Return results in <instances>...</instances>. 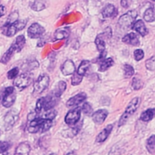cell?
Returning a JSON list of instances; mask_svg holds the SVG:
<instances>
[{"label": "cell", "instance_id": "obj_20", "mask_svg": "<svg viewBox=\"0 0 155 155\" xmlns=\"http://www.w3.org/2000/svg\"><path fill=\"white\" fill-rule=\"evenodd\" d=\"M116 10L113 4H107L102 10V14L104 18H110L116 14Z\"/></svg>", "mask_w": 155, "mask_h": 155}, {"label": "cell", "instance_id": "obj_2", "mask_svg": "<svg viewBox=\"0 0 155 155\" xmlns=\"http://www.w3.org/2000/svg\"><path fill=\"white\" fill-rule=\"evenodd\" d=\"M140 104V99L138 97L133 98L128 104L125 111L121 116L118 122V126L120 127L125 124L127 120L134 113Z\"/></svg>", "mask_w": 155, "mask_h": 155}, {"label": "cell", "instance_id": "obj_42", "mask_svg": "<svg viewBox=\"0 0 155 155\" xmlns=\"http://www.w3.org/2000/svg\"><path fill=\"white\" fill-rule=\"evenodd\" d=\"M120 4H121V5L125 8H127L128 7V2L127 1H120Z\"/></svg>", "mask_w": 155, "mask_h": 155}, {"label": "cell", "instance_id": "obj_16", "mask_svg": "<svg viewBox=\"0 0 155 155\" xmlns=\"http://www.w3.org/2000/svg\"><path fill=\"white\" fill-rule=\"evenodd\" d=\"M112 129H113V125L111 124L108 125L104 129L102 130L101 132H100L97 134L96 138V141L97 142H102L105 141L108 137L110 133L111 132Z\"/></svg>", "mask_w": 155, "mask_h": 155}, {"label": "cell", "instance_id": "obj_6", "mask_svg": "<svg viewBox=\"0 0 155 155\" xmlns=\"http://www.w3.org/2000/svg\"><path fill=\"white\" fill-rule=\"evenodd\" d=\"M137 12L134 10H130L120 16L118 20L119 25L123 28H127L133 24L137 17Z\"/></svg>", "mask_w": 155, "mask_h": 155}, {"label": "cell", "instance_id": "obj_43", "mask_svg": "<svg viewBox=\"0 0 155 155\" xmlns=\"http://www.w3.org/2000/svg\"><path fill=\"white\" fill-rule=\"evenodd\" d=\"M45 155H56V154L54 153H47Z\"/></svg>", "mask_w": 155, "mask_h": 155}, {"label": "cell", "instance_id": "obj_31", "mask_svg": "<svg viewBox=\"0 0 155 155\" xmlns=\"http://www.w3.org/2000/svg\"><path fill=\"white\" fill-rule=\"evenodd\" d=\"M145 67L147 69L150 71L155 70V56L147 59L145 62Z\"/></svg>", "mask_w": 155, "mask_h": 155}, {"label": "cell", "instance_id": "obj_41", "mask_svg": "<svg viewBox=\"0 0 155 155\" xmlns=\"http://www.w3.org/2000/svg\"><path fill=\"white\" fill-rule=\"evenodd\" d=\"M5 13V8L4 5H0V17L4 16V15Z\"/></svg>", "mask_w": 155, "mask_h": 155}, {"label": "cell", "instance_id": "obj_21", "mask_svg": "<svg viewBox=\"0 0 155 155\" xmlns=\"http://www.w3.org/2000/svg\"><path fill=\"white\" fill-rule=\"evenodd\" d=\"M94 42L97 50L101 52V53L105 52V42L104 39L102 34H99L96 36Z\"/></svg>", "mask_w": 155, "mask_h": 155}, {"label": "cell", "instance_id": "obj_19", "mask_svg": "<svg viewBox=\"0 0 155 155\" xmlns=\"http://www.w3.org/2000/svg\"><path fill=\"white\" fill-rule=\"evenodd\" d=\"M70 35V30L67 28H59L56 30L54 34V38L56 40L66 39Z\"/></svg>", "mask_w": 155, "mask_h": 155}, {"label": "cell", "instance_id": "obj_1", "mask_svg": "<svg viewBox=\"0 0 155 155\" xmlns=\"http://www.w3.org/2000/svg\"><path fill=\"white\" fill-rule=\"evenodd\" d=\"M52 125V121L38 117H34L30 122L28 130L32 133H44L48 130Z\"/></svg>", "mask_w": 155, "mask_h": 155}, {"label": "cell", "instance_id": "obj_45", "mask_svg": "<svg viewBox=\"0 0 155 155\" xmlns=\"http://www.w3.org/2000/svg\"><path fill=\"white\" fill-rule=\"evenodd\" d=\"M0 134H1V130H0Z\"/></svg>", "mask_w": 155, "mask_h": 155}, {"label": "cell", "instance_id": "obj_36", "mask_svg": "<svg viewBox=\"0 0 155 155\" xmlns=\"http://www.w3.org/2000/svg\"><path fill=\"white\" fill-rule=\"evenodd\" d=\"M19 73V68L18 67H14L7 72V78L9 79L16 78Z\"/></svg>", "mask_w": 155, "mask_h": 155}, {"label": "cell", "instance_id": "obj_33", "mask_svg": "<svg viewBox=\"0 0 155 155\" xmlns=\"http://www.w3.org/2000/svg\"><path fill=\"white\" fill-rule=\"evenodd\" d=\"M123 151L124 150H122V148L120 146L115 145L111 148L108 155H120L122 153Z\"/></svg>", "mask_w": 155, "mask_h": 155}, {"label": "cell", "instance_id": "obj_26", "mask_svg": "<svg viewBox=\"0 0 155 155\" xmlns=\"http://www.w3.org/2000/svg\"><path fill=\"white\" fill-rule=\"evenodd\" d=\"M147 149L151 154H154L155 152V135H151L147 142Z\"/></svg>", "mask_w": 155, "mask_h": 155}, {"label": "cell", "instance_id": "obj_28", "mask_svg": "<svg viewBox=\"0 0 155 155\" xmlns=\"http://www.w3.org/2000/svg\"><path fill=\"white\" fill-rule=\"evenodd\" d=\"M143 19L148 22H153L154 20V11L152 8H147L143 13Z\"/></svg>", "mask_w": 155, "mask_h": 155}, {"label": "cell", "instance_id": "obj_12", "mask_svg": "<svg viewBox=\"0 0 155 155\" xmlns=\"http://www.w3.org/2000/svg\"><path fill=\"white\" fill-rule=\"evenodd\" d=\"M108 115V111L105 109L97 110L92 114V119L94 123L100 125L102 124Z\"/></svg>", "mask_w": 155, "mask_h": 155}, {"label": "cell", "instance_id": "obj_25", "mask_svg": "<svg viewBox=\"0 0 155 155\" xmlns=\"http://www.w3.org/2000/svg\"><path fill=\"white\" fill-rule=\"evenodd\" d=\"M25 42V39L24 35H19L16 37L13 45L17 49V52L20 51L24 47Z\"/></svg>", "mask_w": 155, "mask_h": 155}, {"label": "cell", "instance_id": "obj_34", "mask_svg": "<svg viewBox=\"0 0 155 155\" xmlns=\"http://www.w3.org/2000/svg\"><path fill=\"white\" fill-rule=\"evenodd\" d=\"M143 82L139 78L135 77L132 81V87L134 90H139L143 87Z\"/></svg>", "mask_w": 155, "mask_h": 155}, {"label": "cell", "instance_id": "obj_3", "mask_svg": "<svg viewBox=\"0 0 155 155\" xmlns=\"http://www.w3.org/2000/svg\"><path fill=\"white\" fill-rule=\"evenodd\" d=\"M26 23L27 21L25 20L21 19L17 20L11 24L5 25L4 28L2 29V33L7 36L12 37L14 36L18 31L22 30L25 27Z\"/></svg>", "mask_w": 155, "mask_h": 155}, {"label": "cell", "instance_id": "obj_17", "mask_svg": "<svg viewBox=\"0 0 155 155\" xmlns=\"http://www.w3.org/2000/svg\"><path fill=\"white\" fill-rule=\"evenodd\" d=\"M15 52H17V49L13 44H12L9 48L4 53L1 59H0V62L4 64H7L13 56Z\"/></svg>", "mask_w": 155, "mask_h": 155}, {"label": "cell", "instance_id": "obj_32", "mask_svg": "<svg viewBox=\"0 0 155 155\" xmlns=\"http://www.w3.org/2000/svg\"><path fill=\"white\" fill-rule=\"evenodd\" d=\"M82 77L83 76L78 74L77 71H75V72L73 74V76L71 77V84L73 85H79L82 80Z\"/></svg>", "mask_w": 155, "mask_h": 155}, {"label": "cell", "instance_id": "obj_5", "mask_svg": "<svg viewBox=\"0 0 155 155\" xmlns=\"http://www.w3.org/2000/svg\"><path fill=\"white\" fill-rule=\"evenodd\" d=\"M49 76L45 74L40 75L35 82L33 85V93L35 94L42 93L49 85Z\"/></svg>", "mask_w": 155, "mask_h": 155}, {"label": "cell", "instance_id": "obj_29", "mask_svg": "<svg viewBox=\"0 0 155 155\" xmlns=\"http://www.w3.org/2000/svg\"><path fill=\"white\" fill-rule=\"evenodd\" d=\"M31 8L35 11H41L45 8V4L41 1H35L31 4Z\"/></svg>", "mask_w": 155, "mask_h": 155}, {"label": "cell", "instance_id": "obj_18", "mask_svg": "<svg viewBox=\"0 0 155 155\" xmlns=\"http://www.w3.org/2000/svg\"><path fill=\"white\" fill-rule=\"evenodd\" d=\"M30 151V145L27 142H22L16 148L14 155H28Z\"/></svg>", "mask_w": 155, "mask_h": 155}, {"label": "cell", "instance_id": "obj_7", "mask_svg": "<svg viewBox=\"0 0 155 155\" xmlns=\"http://www.w3.org/2000/svg\"><path fill=\"white\" fill-rule=\"evenodd\" d=\"M33 76L28 73H24L17 76L13 82L15 87L19 88H25L29 86L33 82Z\"/></svg>", "mask_w": 155, "mask_h": 155}, {"label": "cell", "instance_id": "obj_24", "mask_svg": "<svg viewBox=\"0 0 155 155\" xmlns=\"http://www.w3.org/2000/svg\"><path fill=\"white\" fill-rule=\"evenodd\" d=\"M114 64V61L113 60L112 58H108L104 59L99 66V71H105L107 70L109 68H110Z\"/></svg>", "mask_w": 155, "mask_h": 155}, {"label": "cell", "instance_id": "obj_15", "mask_svg": "<svg viewBox=\"0 0 155 155\" xmlns=\"http://www.w3.org/2000/svg\"><path fill=\"white\" fill-rule=\"evenodd\" d=\"M133 29L136 30L142 36H144L148 34V30L145 27V25L142 19H139L136 21L132 27Z\"/></svg>", "mask_w": 155, "mask_h": 155}, {"label": "cell", "instance_id": "obj_22", "mask_svg": "<svg viewBox=\"0 0 155 155\" xmlns=\"http://www.w3.org/2000/svg\"><path fill=\"white\" fill-rule=\"evenodd\" d=\"M154 113H155V110L154 108L147 109V110L144 111L143 112H142L141 113L140 119L142 121L148 122L153 119V117L154 115Z\"/></svg>", "mask_w": 155, "mask_h": 155}, {"label": "cell", "instance_id": "obj_30", "mask_svg": "<svg viewBox=\"0 0 155 155\" xmlns=\"http://www.w3.org/2000/svg\"><path fill=\"white\" fill-rule=\"evenodd\" d=\"M124 77L125 78H129L131 77L134 73L133 67L129 64L124 65Z\"/></svg>", "mask_w": 155, "mask_h": 155}, {"label": "cell", "instance_id": "obj_37", "mask_svg": "<svg viewBox=\"0 0 155 155\" xmlns=\"http://www.w3.org/2000/svg\"><path fill=\"white\" fill-rule=\"evenodd\" d=\"M144 56V52L142 49H136L134 51V58L135 60L140 61Z\"/></svg>", "mask_w": 155, "mask_h": 155}, {"label": "cell", "instance_id": "obj_38", "mask_svg": "<svg viewBox=\"0 0 155 155\" xmlns=\"http://www.w3.org/2000/svg\"><path fill=\"white\" fill-rule=\"evenodd\" d=\"M10 148V143L5 141H0V153L5 152Z\"/></svg>", "mask_w": 155, "mask_h": 155}, {"label": "cell", "instance_id": "obj_8", "mask_svg": "<svg viewBox=\"0 0 155 155\" xmlns=\"http://www.w3.org/2000/svg\"><path fill=\"white\" fill-rule=\"evenodd\" d=\"M81 116V108L77 107L69 111L65 117V122L69 125H75L79 120Z\"/></svg>", "mask_w": 155, "mask_h": 155}, {"label": "cell", "instance_id": "obj_10", "mask_svg": "<svg viewBox=\"0 0 155 155\" xmlns=\"http://www.w3.org/2000/svg\"><path fill=\"white\" fill-rule=\"evenodd\" d=\"M19 118L18 114L14 110L9 111L4 117V126L6 130L10 129Z\"/></svg>", "mask_w": 155, "mask_h": 155}, {"label": "cell", "instance_id": "obj_23", "mask_svg": "<svg viewBox=\"0 0 155 155\" xmlns=\"http://www.w3.org/2000/svg\"><path fill=\"white\" fill-rule=\"evenodd\" d=\"M90 66V62L89 61H87V60L82 61L77 70L78 74L82 76H84L87 73V71H88V70L89 69Z\"/></svg>", "mask_w": 155, "mask_h": 155}, {"label": "cell", "instance_id": "obj_27", "mask_svg": "<svg viewBox=\"0 0 155 155\" xmlns=\"http://www.w3.org/2000/svg\"><path fill=\"white\" fill-rule=\"evenodd\" d=\"M66 87H67V84L64 81H59L54 92V95L57 97H59L63 93V92L65 90Z\"/></svg>", "mask_w": 155, "mask_h": 155}, {"label": "cell", "instance_id": "obj_9", "mask_svg": "<svg viewBox=\"0 0 155 155\" xmlns=\"http://www.w3.org/2000/svg\"><path fill=\"white\" fill-rule=\"evenodd\" d=\"M44 28L38 23L32 24L28 28L27 33L29 38L36 39L40 38L44 33Z\"/></svg>", "mask_w": 155, "mask_h": 155}, {"label": "cell", "instance_id": "obj_40", "mask_svg": "<svg viewBox=\"0 0 155 155\" xmlns=\"http://www.w3.org/2000/svg\"><path fill=\"white\" fill-rule=\"evenodd\" d=\"M82 110L86 114H89L91 112L92 108L88 103H85L82 106Z\"/></svg>", "mask_w": 155, "mask_h": 155}, {"label": "cell", "instance_id": "obj_35", "mask_svg": "<svg viewBox=\"0 0 155 155\" xmlns=\"http://www.w3.org/2000/svg\"><path fill=\"white\" fill-rule=\"evenodd\" d=\"M18 13L16 12H13L9 15L5 25H9L15 22V21L18 20Z\"/></svg>", "mask_w": 155, "mask_h": 155}, {"label": "cell", "instance_id": "obj_13", "mask_svg": "<svg viewBox=\"0 0 155 155\" xmlns=\"http://www.w3.org/2000/svg\"><path fill=\"white\" fill-rule=\"evenodd\" d=\"M61 70L62 74L65 76H68V75L72 74L76 71L75 65L73 62L70 59H68L64 62V64H62L61 68Z\"/></svg>", "mask_w": 155, "mask_h": 155}, {"label": "cell", "instance_id": "obj_11", "mask_svg": "<svg viewBox=\"0 0 155 155\" xmlns=\"http://www.w3.org/2000/svg\"><path fill=\"white\" fill-rule=\"evenodd\" d=\"M86 97H87V95L84 92L78 93L76 95L70 98L67 101L66 103V105L67 107H71L78 105V104H81L84 101H85L86 99Z\"/></svg>", "mask_w": 155, "mask_h": 155}, {"label": "cell", "instance_id": "obj_4", "mask_svg": "<svg viewBox=\"0 0 155 155\" xmlns=\"http://www.w3.org/2000/svg\"><path fill=\"white\" fill-rule=\"evenodd\" d=\"M16 93L13 87H8L5 88L2 94V104L4 107L8 108L15 102Z\"/></svg>", "mask_w": 155, "mask_h": 155}, {"label": "cell", "instance_id": "obj_44", "mask_svg": "<svg viewBox=\"0 0 155 155\" xmlns=\"http://www.w3.org/2000/svg\"><path fill=\"white\" fill-rule=\"evenodd\" d=\"M67 155H76L74 153H73V152H71V153H68Z\"/></svg>", "mask_w": 155, "mask_h": 155}, {"label": "cell", "instance_id": "obj_39", "mask_svg": "<svg viewBox=\"0 0 155 155\" xmlns=\"http://www.w3.org/2000/svg\"><path fill=\"white\" fill-rule=\"evenodd\" d=\"M39 67V63L36 61H31L26 64V68L28 70H33L35 68H36Z\"/></svg>", "mask_w": 155, "mask_h": 155}, {"label": "cell", "instance_id": "obj_14", "mask_svg": "<svg viewBox=\"0 0 155 155\" xmlns=\"http://www.w3.org/2000/svg\"><path fill=\"white\" fill-rule=\"evenodd\" d=\"M122 42L133 46H139L140 44V41L137 35L133 32L130 33L123 37Z\"/></svg>", "mask_w": 155, "mask_h": 155}]
</instances>
